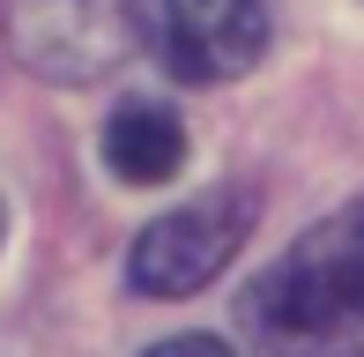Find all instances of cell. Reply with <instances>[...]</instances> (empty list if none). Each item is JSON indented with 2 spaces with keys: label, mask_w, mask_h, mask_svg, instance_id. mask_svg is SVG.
I'll return each mask as SVG.
<instances>
[{
  "label": "cell",
  "mask_w": 364,
  "mask_h": 357,
  "mask_svg": "<svg viewBox=\"0 0 364 357\" xmlns=\"http://www.w3.org/2000/svg\"><path fill=\"white\" fill-rule=\"evenodd\" d=\"M245 320L268 357H364V201L312 223L245 290Z\"/></svg>",
  "instance_id": "6da1fadb"
},
{
  "label": "cell",
  "mask_w": 364,
  "mask_h": 357,
  "mask_svg": "<svg viewBox=\"0 0 364 357\" xmlns=\"http://www.w3.org/2000/svg\"><path fill=\"white\" fill-rule=\"evenodd\" d=\"M134 38L178 82H230L268 53V0H134Z\"/></svg>",
  "instance_id": "7a4b0ae2"
},
{
  "label": "cell",
  "mask_w": 364,
  "mask_h": 357,
  "mask_svg": "<svg viewBox=\"0 0 364 357\" xmlns=\"http://www.w3.org/2000/svg\"><path fill=\"white\" fill-rule=\"evenodd\" d=\"M253 231V201L245 193H201V201L156 216L127 253V275H134L141 298H193L201 283H216L230 268V253Z\"/></svg>",
  "instance_id": "3957f363"
},
{
  "label": "cell",
  "mask_w": 364,
  "mask_h": 357,
  "mask_svg": "<svg viewBox=\"0 0 364 357\" xmlns=\"http://www.w3.org/2000/svg\"><path fill=\"white\" fill-rule=\"evenodd\" d=\"M134 30V0H8V38L30 68L60 82H90L119 60Z\"/></svg>",
  "instance_id": "277c9868"
},
{
  "label": "cell",
  "mask_w": 364,
  "mask_h": 357,
  "mask_svg": "<svg viewBox=\"0 0 364 357\" xmlns=\"http://www.w3.org/2000/svg\"><path fill=\"white\" fill-rule=\"evenodd\" d=\"M105 164L119 171L127 186H164V178L186 164V127H178L164 105L134 97V105H119L112 127H105Z\"/></svg>",
  "instance_id": "5b68a950"
},
{
  "label": "cell",
  "mask_w": 364,
  "mask_h": 357,
  "mask_svg": "<svg viewBox=\"0 0 364 357\" xmlns=\"http://www.w3.org/2000/svg\"><path fill=\"white\" fill-rule=\"evenodd\" d=\"M149 357H230V343H216V335H171V343H156Z\"/></svg>",
  "instance_id": "8992f818"
},
{
  "label": "cell",
  "mask_w": 364,
  "mask_h": 357,
  "mask_svg": "<svg viewBox=\"0 0 364 357\" xmlns=\"http://www.w3.org/2000/svg\"><path fill=\"white\" fill-rule=\"evenodd\" d=\"M0 223H8V216H0Z\"/></svg>",
  "instance_id": "52a82bcc"
}]
</instances>
